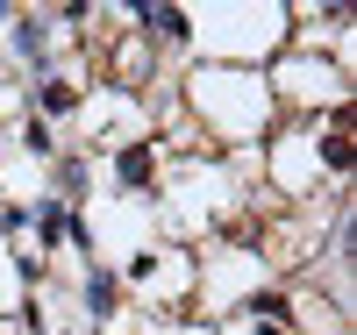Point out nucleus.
<instances>
[{
	"instance_id": "nucleus-1",
	"label": "nucleus",
	"mask_w": 357,
	"mask_h": 335,
	"mask_svg": "<svg viewBox=\"0 0 357 335\" xmlns=\"http://www.w3.org/2000/svg\"><path fill=\"white\" fill-rule=\"evenodd\" d=\"M186 121L207 129L215 143L257 150L264 129L279 121V107H272V86H264L257 65H193L186 72Z\"/></svg>"
},
{
	"instance_id": "nucleus-2",
	"label": "nucleus",
	"mask_w": 357,
	"mask_h": 335,
	"mask_svg": "<svg viewBox=\"0 0 357 335\" xmlns=\"http://www.w3.org/2000/svg\"><path fill=\"white\" fill-rule=\"evenodd\" d=\"M264 86H272V107H293V114H329L350 100V72L336 65V57L321 50H279V65L264 72Z\"/></svg>"
},
{
	"instance_id": "nucleus-3",
	"label": "nucleus",
	"mask_w": 357,
	"mask_h": 335,
	"mask_svg": "<svg viewBox=\"0 0 357 335\" xmlns=\"http://www.w3.org/2000/svg\"><path fill=\"white\" fill-rule=\"evenodd\" d=\"M272 186L293 200V207H314L321 200V186H329V178H321V164H314V114H293L286 121V136L272 143Z\"/></svg>"
},
{
	"instance_id": "nucleus-4",
	"label": "nucleus",
	"mask_w": 357,
	"mask_h": 335,
	"mask_svg": "<svg viewBox=\"0 0 357 335\" xmlns=\"http://www.w3.org/2000/svg\"><path fill=\"white\" fill-rule=\"evenodd\" d=\"M72 129H79V136H93L100 150L143 143V136H151V100H143V93H114V86H93Z\"/></svg>"
},
{
	"instance_id": "nucleus-5",
	"label": "nucleus",
	"mask_w": 357,
	"mask_h": 335,
	"mask_svg": "<svg viewBox=\"0 0 357 335\" xmlns=\"http://www.w3.org/2000/svg\"><path fill=\"white\" fill-rule=\"evenodd\" d=\"M107 186H114V193H158V186H165V143L143 136V143L107 150Z\"/></svg>"
},
{
	"instance_id": "nucleus-6",
	"label": "nucleus",
	"mask_w": 357,
	"mask_h": 335,
	"mask_svg": "<svg viewBox=\"0 0 357 335\" xmlns=\"http://www.w3.org/2000/svg\"><path fill=\"white\" fill-rule=\"evenodd\" d=\"M50 8H22V15H8V57H22L29 72H57V57H50Z\"/></svg>"
},
{
	"instance_id": "nucleus-7",
	"label": "nucleus",
	"mask_w": 357,
	"mask_h": 335,
	"mask_svg": "<svg viewBox=\"0 0 357 335\" xmlns=\"http://www.w3.org/2000/svg\"><path fill=\"white\" fill-rule=\"evenodd\" d=\"M79 299H86V321H93V328H114V321H122V279H114V264L107 257H93V264H86V279H79Z\"/></svg>"
},
{
	"instance_id": "nucleus-8",
	"label": "nucleus",
	"mask_w": 357,
	"mask_h": 335,
	"mask_svg": "<svg viewBox=\"0 0 357 335\" xmlns=\"http://www.w3.org/2000/svg\"><path fill=\"white\" fill-rule=\"evenodd\" d=\"M79 107H86V86L65 65L36 79V121H79Z\"/></svg>"
},
{
	"instance_id": "nucleus-9",
	"label": "nucleus",
	"mask_w": 357,
	"mask_h": 335,
	"mask_svg": "<svg viewBox=\"0 0 357 335\" xmlns=\"http://www.w3.org/2000/svg\"><path fill=\"white\" fill-rule=\"evenodd\" d=\"M86 193H93V157L86 150H57L50 157V200H65L86 215Z\"/></svg>"
},
{
	"instance_id": "nucleus-10",
	"label": "nucleus",
	"mask_w": 357,
	"mask_h": 335,
	"mask_svg": "<svg viewBox=\"0 0 357 335\" xmlns=\"http://www.w3.org/2000/svg\"><path fill=\"white\" fill-rule=\"evenodd\" d=\"M15 136H22V150H29L36 164H50V157H57V129H50V121H36V114H29Z\"/></svg>"
}]
</instances>
